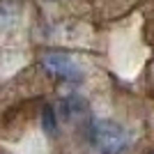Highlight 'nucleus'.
Listing matches in <instances>:
<instances>
[{"label":"nucleus","mask_w":154,"mask_h":154,"mask_svg":"<svg viewBox=\"0 0 154 154\" xmlns=\"http://www.w3.org/2000/svg\"><path fill=\"white\" fill-rule=\"evenodd\" d=\"M90 143L97 154H124L131 145V134L113 120H97L90 127Z\"/></svg>","instance_id":"1"},{"label":"nucleus","mask_w":154,"mask_h":154,"mask_svg":"<svg viewBox=\"0 0 154 154\" xmlns=\"http://www.w3.org/2000/svg\"><path fill=\"white\" fill-rule=\"evenodd\" d=\"M42 69L48 74V76L64 81V83H81L83 81V71L69 55H62V53H46L42 58Z\"/></svg>","instance_id":"2"},{"label":"nucleus","mask_w":154,"mask_h":154,"mask_svg":"<svg viewBox=\"0 0 154 154\" xmlns=\"http://www.w3.org/2000/svg\"><path fill=\"white\" fill-rule=\"evenodd\" d=\"M42 129H44L48 136H53L58 131V117H55V110L51 106H44L42 108Z\"/></svg>","instance_id":"3"}]
</instances>
